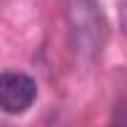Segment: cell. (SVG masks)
<instances>
[{
  "label": "cell",
  "instance_id": "cell-1",
  "mask_svg": "<svg viewBox=\"0 0 127 127\" xmlns=\"http://www.w3.org/2000/svg\"><path fill=\"white\" fill-rule=\"evenodd\" d=\"M70 23H72V40L80 52L97 55L102 47V18L95 0H72L70 5Z\"/></svg>",
  "mask_w": 127,
  "mask_h": 127
},
{
  "label": "cell",
  "instance_id": "cell-2",
  "mask_svg": "<svg viewBox=\"0 0 127 127\" xmlns=\"http://www.w3.org/2000/svg\"><path fill=\"white\" fill-rule=\"evenodd\" d=\"M37 95V85L30 75L3 72L0 75V110L8 115H23Z\"/></svg>",
  "mask_w": 127,
  "mask_h": 127
},
{
  "label": "cell",
  "instance_id": "cell-3",
  "mask_svg": "<svg viewBox=\"0 0 127 127\" xmlns=\"http://www.w3.org/2000/svg\"><path fill=\"white\" fill-rule=\"evenodd\" d=\"M120 25H122V30L127 32V0L122 3V10H120Z\"/></svg>",
  "mask_w": 127,
  "mask_h": 127
}]
</instances>
